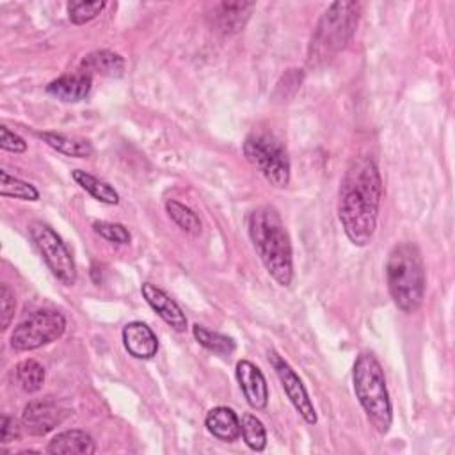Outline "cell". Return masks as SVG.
<instances>
[{
	"label": "cell",
	"instance_id": "52a82bcc",
	"mask_svg": "<svg viewBox=\"0 0 455 455\" xmlns=\"http://www.w3.org/2000/svg\"><path fill=\"white\" fill-rule=\"evenodd\" d=\"M28 233L52 274L64 286H73L76 283V267L69 249L55 229L43 220H34L28 224Z\"/></svg>",
	"mask_w": 455,
	"mask_h": 455
},
{
	"label": "cell",
	"instance_id": "4fadbf2b",
	"mask_svg": "<svg viewBox=\"0 0 455 455\" xmlns=\"http://www.w3.org/2000/svg\"><path fill=\"white\" fill-rule=\"evenodd\" d=\"M123 345L135 359H151L158 352V339L144 322H130L123 327Z\"/></svg>",
	"mask_w": 455,
	"mask_h": 455
},
{
	"label": "cell",
	"instance_id": "cb8c5ba5",
	"mask_svg": "<svg viewBox=\"0 0 455 455\" xmlns=\"http://www.w3.org/2000/svg\"><path fill=\"white\" fill-rule=\"evenodd\" d=\"M165 210L169 213V217L183 229L187 231L188 235H199L201 233V220L199 217L194 213V210H190L188 206L174 201V199H169L165 203Z\"/></svg>",
	"mask_w": 455,
	"mask_h": 455
},
{
	"label": "cell",
	"instance_id": "83f0119b",
	"mask_svg": "<svg viewBox=\"0 0 455 455\" xmlns=\"http://www.w3.org/2000/svg\"><path fill=\"white\" fill-rule=\"evenodd\" d=\"M14 307H16V300H14V293L11 291V288L7 284L0 286V316H2V331H5L14 316Z\"/></svg>",
	"mask_w": 455,
	"mask_h": 455
},
{
	"label": "cell",
	"instance_id": "f1b7e54d",
	"mask_svg": "<svg viewBox=\"0 0 455 455\" xmlns=\"http://www.w3.org/2000/svg\"><path fill=\"white\" fill-rule=\"evenodd\" d=\"M0 146L5 151L11 153H23L27 149V142L14 132H11L7 126L0 128Z\"/></svg>",
	"mask_w": 455,
	"mask_h": 455
},
{
	"label": "cell",
	"instance_id": "ffe728a7",
	"mask_svg": "<svg viewBox=\"0 0 455 455\" xmlns=\"http://www.w3.org/2000/svg\"><path fill=\"white\" fill-rule=\"evenodd\" d=\"M71 174H73V180L76 181V185H80L85 192H89L100 203H105V204H117L119 203V194L110 183H107V181H103V180H100V178H96V176H92V174H89L82 169H75Z\"/></svg>",
	"mask_w": 455,
	"mask_h": 455
},
{
	"label": "cell",
	"instance_id": "277c9868",
	"mask_svg": "<svg viewBox=\"0 0 455 455\" xmlns=\"http://www.w3.org/2000/svg\"><path fill=\"white\" fill-rule=\"evenodd\" d=\"M359 14V2L331 4L313 30L307 50V66L320 68L343 50L357 27Z\"/></svg>",
	"mask_w": 455,
	"mask_h": 455
},
{
	"label": "cell",
	"instance_id": "d4e9b609",
	"mask_svg": "<svg viewBox=\"0 0 455 455\" xmlns=\"http://www.w3.org/2000/svg\"><path fill=\"white\" fill-rule=\"evenodd\" d=\"M240 425H242V437L245 444L254 451H263L267 446V432L263 423L252 414H243Z\"/></svg>",
	"mask_w": 455,
	"mask_h": 455
},
{
	"label": "cell",
	"instance_id": "7a4b0ae2",
	"mask_svg": "<svg viewBox=\"0 0 455 455\" xmlns=\"http://www.w3.org/2000/svg\"><path fill=\"white\" fill-rule=\"evenodd\" d=\"M247 231L267 272L277 284L290 286L293 279L291 243L279 212L270 204L254 208L247 217Z\"/></svg>",
	"mask_w": 455,
	"mask_h": 455
},
{
	"label": "cell",
	"instance_id": "8fae6325",
	"mask_svg": "<svg viewBox=\"0 0 455 455\" xmlns=\"http://www.w3.org/2000/svg\"><path fill=\"white\" fill-rule=\"evenodd\" d=\"M235 371L247 403L256 411L265 409L268 403V387L261 370L254 363L242 359L236 363Z\"/></svg>",
	"mask_w": 455,
	"mask_h": 455
},
{
	"label": "cell",
	"instance_id": "8992f818",
	"mask_svg": "<svg viewBox=\"0 0 455 455\" xmlns=\"http://www.w3.org/2000/svg\"><path fill=\"white\" fill-rule=\"evenodd\" d=\"M243 155L270 185L284 188L290 183V158L286 148L272 133L252 132L243 142Z\"/></svg>",
	"mask_w": 455,
	"mask_h": 455
},
{
	"label": "cell",
	"instance_id": "30bf717a",
	"mask_svg": "<svg viewBox=\"0 0 455 455\" xmlns=\"http://www.w3.org/2000/svg\"><path fill=\"white\" fill-rule=\"evenodd\" d=\"M68 412L69 411L64 409L55 400L41 398V400H32L28 405H25L21 421H23V427L28 430V434L44 435L52 432L57 425H60L68 416Z\"/></svg>",
	"mask_w": 455,
	"mask_h": 455
},
{
	"label": "cell",
	"instance_id": "9a60e30c",
	"mask_svg": "<svg viewBox=\"0 0 455 455\" xmlns=\"http://www.w3.org/2000/svg\"><path fill=\"white\" fill-rule=\"evenodd\" d=\"M92 78L76 71L73 75H62L46 85V92L64 103H76L89 96Z\"/></svg>",
	"mask_w": 455,
	"mask_h": 455
},
{
	"label": "cell",
	"instance_id": "7c38bea8",
	"mask_svg": "<svg viewBox=\"0 0 455 455\" xmlns=\"http://www.w3.org/2000/svg\"><path fill=\"white\" fill-rule=\"evenodd\" d=\"M140 293L146 299V302L151 306V309L174 331L183 332L187 329V318L181 307L158 286L153 283H142Z\"/></svg>",
	"mask_w": 455,
	"mask_h": 455
},
{
	"label": "cell",
	"instance_id": "e0dca14e",
	"mask_svg": "<svg viewBox=\"0 0 455 455\" xmlns=\"http://www.w3.org/2000/svg\"><path fill=\"white\" fill-rule=\"evenodd\" d=\"M46 451L53 455H92L96 444L85 430H66L48 443Z\"/></svg>",
	"mask_w": 455,
	"mask_h": 455
},
{
	"label": "cell",
	"instance_id": "2e32d148",
	"mask_svg": "<svg viewBox=\"0 0 455 455\" xmlns=\"http://www.w3.org/2000/svg\"><path fill=\"white\" fill-rule=\"evenodd\" d=\"M80 73L87 76H121L124 71V59L110 50H96L87 53L80 62Z\"/></svg>",
	"mask_w": 455,
	"mask_h": 455
},
{
	"label": "cell",
	"instance_id": "7402d4cb",
	"mask_svg": "<svg viewBox=\"0 0 455 455\" xmlns=\"http://www.w3.org/2000/svg\"><path fill=\"white\" fill-rule=\"evenodd\" d=\"M14 377L25 393H36L44 382V368L36 359H23L16 364Z\"/></svg>",
	"mask_w": 455,
	"mask_h": 455
},
{
	"label": "cell",
	"instance_id": "f546056e",
	"mask_svg": "<svg viewBox=\"0 0 455 455\" xmlns=\"http://www.w3.org/2000/svg\"><path fill=\"white\" fill-rule=\"evenodd\" d=\"M20 437V427L18 421L7 414H2V425H0V441L2 444H7Z\"/></svg>",
	"mask_w": 455,
	"mask_h": 455
},
{
	"label": "cell",
	"instance_id": "6da1fadb",
	"mask_svg": "<svg viewBox=\"0 0 455 455\" xmlns=\"http://www.w3.org/2000/svg\"><path fill=\"white\" fill-rule=\"evenodd\" d=\"M382 201V178L371 156H357L348 165L338 197V217L347 238L364 247L371 242Z\"/></svg>",
	"mask_w": 455,
	"mask_h": 455
},
{
	"label": "cell",
	"instance_id": "3957f363",
	"mask_svg": "<svg viewBox=\"0 0 455 455\" xmlns=\"http://www.w3.org/2000/svg\"><path fill=\"white\" fill-rule=\"evenodd\" d=\"M386 283L396 307L414 313L425 297V265L419 249L411 242L396 243L386 261Z\"/></svg>",
	"mask_w": 455,
	"mask_h": 455
},
{
	"label": "cell",
	"instance_id": "603a6c76",
	"mask_svg": "<svg viewBox=\"0 0 455 455\" xmlns=\"http://www.w3.org/2000/svg\"><path fill=\"white\" fill-rule=\"evenodd\" d=\"M0 194L4 197H14L23 201H37L39 192L34 185L11 176L7 171H0Z\"/></svg>",
	"mask_w": 455,
	"mask_h": 455
},
{
	"label": "cell",
	"instance_id": "ba28073f",
	"mask_svg": "<svg viewBox=\"0 0 455 455\" xmlns=\"http://www.w3.org/2000/svg\"><path fill=\"white\" fill-rule=\"evenodd\" d=\"M66 331V318L57 311H37L20 322L11 332V347L18 352L36 350L57 341Z\"/></svg>",
	"mask_w": 455,
	"mask_h": 455
},
{
	"label": "cell",
	"instance_id": "d6986e66",
	"mask_svg": "<svg viewBox=\"0 0 455 455\" xmlns=\"http://www.w3.org/2000/svg\"><path fill=\"white\" fill-rule=\"evenodd\" d=\"M50 148L55 151L66 155V156H75V158H87L92 153V146L85 139H76V137H68L62 133L55 132H41L37 133Z\"/></svg>",
	"mask_w": 455,
	"mask_h": 455
},
{
	"label": "cell",
	"instance_id": "484cf974",
	"mask_svg": "<svg viewBox=\"0 0 455 455\" xmlns=\"http://www.w3.org/2000/svg\"><path fill=\"white\" fill-rule=\"evenodd\" d=\"M107 4L103 0H94V2H69L68 4V14L71 23L75 25H84L91 20H94L105 7Z\"/></svg>",
	"mask_w": 455,
	"mask_h": 455
},
{
	"label": "cell",
	"instance_id": "ac0fdd59",
	"mask_svg": "<svg viewBox=\"0 0 455 455\" xmlns=\"http://www.w3.org/2000/svg\"><path fill=\"white\" fill-rule=\"evenodd\" d=\"M208 432L226 443H233L242 435V425L238 416L229 407H213L204 418Z\"/></svg>",
	"mask_w": 455,
	"mask_h": 455
},
{
	"label": "cell",
	"instance_id": "4316f807",
	"mask_svg": "<svg viewBox=\"0 0 455 455\" xmlns=\"http://www.w3.org/2000/svg\"><path fill=\"white\" fill-rule=\"evenodd\" d=\"M92 229L94 233H98L101 238L112 242V243H119V245H126L132 240L130 231L119 224V222H107V220H96L92 222Z\"/></svg>",
	"mask_w": 455,
	"mask_h": 455
},
{
	"label": "cell",
	"instance_id": "44dd1931",
	"mask_svg": "<svg viewBox=\"0 0 455 455\" xmlns=\"http://www.w3.org/2000/svg\"><path fill=\"white\" fill-rule=\"evenodd\" d=\"M192 334H194L196 341L201 347H204L206 350H210V352H213L217 355H222V357L231 355L235 352V348H236L233 338H229L226 334H220L217 331H210V329H206V327H203L199 323H196L192 327Z\"/></svg>",
	"mask_w": 455,
	"mask_h": 455
},
{
	"label": "cell",
	"instance_id": "5bb4252c",
	"mask_svg": "<svg viewBox=\"0 0 455 455\" xmlns=\"http://www.w3.org/2000/svg\"><path fill=\"white\" fill-rule=\"evenodd\" d=\"M252 9L254 2H220L213 7L212 20L222 34H235L245 27Z\"/></svg>",
	"mask_w": 455,
	"mask_h": 455
},
{
	"label": "cell",
	"instance_id": "5b68a950",
	"mask_svg": "<svg viewBox=\"0 0 455 455\" xmlns=\"http://www.w3.org/2000/svg\"><path fill=\"white\" fill-rule=\"evenodd\" d=\"M355 396L379 434H387L393 423V409L386 387L384 370L371 352H361L352 370Z\"/></svg>",
	"mask_w": 455,
	"mask_h": 455
},
{
	"label": "cell",
	"instance_id": "9c48e42d",
	"mask_svg": "<svg viewBox=\"0 0 455 455\" xmlns=\"http://www.w3.org/2000/svg\"><path fill=\"white\" fill-rule=\"evenodd\" d=\"M279 380H281V386L288 396V400L291 402V405L295 407V411L302 416V419L309 425H315L316 423V412H315V407H313V402L300 380V377L295 373V370L277 354H270L268 355Z\"/></svg>",
	"mask_w": 455,
	"mask_h": 455
}]
</instances>
